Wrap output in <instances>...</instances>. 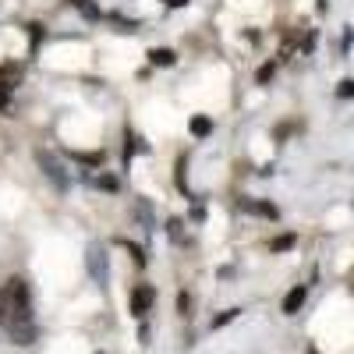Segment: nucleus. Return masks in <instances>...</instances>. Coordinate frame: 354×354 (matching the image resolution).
Here are the masks:
<instances>
[{
    "mask_svg": "<svg viewBox=\"0 0 354 354\" xmlns=\"http://www.w3.org/2000/svg\"><path fill=\"white\" fill-rule=\"evenodd\" d=\"M85 266H88V277L96 280V287H106L110 283V259H106V248L96 241V245H88L85 252Z\"/></svg>",
    "mask_w": 354,
    "mask_h": 354,
    "instance_id": "obj_2",
    "label": "nucleus"
},
{
    "mask_svg": "<svg viewBox=\"0 0 354 354\" xmlns=\"http://www.w3.org/2000/svg\"><path fill=\"white\" fill-rule=\"evenodd\" d=\"M135 220L149 230V227H153V205H149V202H138V205H135Z\"/></svg>",
    "mask_w": 354,
    "mask_h": 354,
    "instance_id": "obj_9",
    "label": "nucleus"
},
{
    "mask_svg": "<svg viewBox=\"0 0 354 354\" xmlns=\"http://www.w3.org/2000/svg\"><path fill=\"white\" fill-rule=\"evenodd\" d=\"M238 315H241V308H227V312H220V315L213 319V330H223L227 322H234V319H238Z\"/></svg>",
    "mask_w": 354,
    "mask_h": 354,
    "instance_id": "obj_12",
    "label": "nucleus"
},
{
    "mask_svg": "<svg viewBox=\"0 0 354 354\" xmlns=\"http://www.w3.org/2000/svg\"><path fill=\"white\" fill-rule=\"evenodd\" d=\"M308 354H319V351H315V347H308Z\"/></svg>",
    "mask_w": 354,
    "mask_h": 354,
    "instance_id": "obj_25",
    "label": "nucleus"
},
{
    "mask_svg": "<svg viewBox=\"0 0 354 354\" xmlns=\"http://www.w3.org/2000/svg\"><path fill=\"white\" fill-rule=\"evenodd\" d=\"M71 4H75V8H78V4H82V0H71Z\"/></svg>",
    "mask_w": 354,
    "mask_h": 354,
    "instance_id": "obj_26",
    "label": "nucleus"
},
{
    "mask_svg": "<svg viewBox=\"0 0 354 354\" xmlns=\"http://www.w3.org/2000/svg\"><path fill=\"white\" fill-rule=\"evenodd\" d=\"M192 220H195V223L205 220V205H192Z\"/></svg>",
    "mask_w": 354,
    "mask_h": 354,
    "instance_id": "obj_22",
    "label": "nucleus"
},
{
    "mask_svg": "<svg viewBox=\"0 0 354 354\" xmlns=\"http://www.w3.org/2000/svg\"><path fill=\"white\" fill-rule=\"evenodd\" d=\"M305 298H308V287H294L287 298H283V315H294V312L305 305Z\"/></svg>",
    "mask_w": 354,
    "mask_h": 354,
    "instance_id": "obj_6",
    "label": "nucleus"
},
{
    "mask_svg": "<svg viewBox=\"0 0 354 354\" xmlns=\"http://www.w3.org/2000/svg\"><path fill=\"white\" fill-rule=\"evenodd\" d=\"M245 209L248 213H259V216H270V220H277V209L270 202H245Z\"/></svg>",
    "mask_w": 354,
    "mask_h": 354,
    "instance_id": "obj_11",
    "label": "nucleus"
},
{
    "mask_svg": "<svg viewBox=\"0 0 354 354\" xmlns=\"http://www.w3.org/2000/svg\"><path fill=\"white\" fill-rule=\"evenodd\" d=\"M188 131H192L195 138H205V135L213 131V121H209V117H192V121H188Z\"/></svg>",
    "mask_w": 354,
    "mask_h": 354,
    "instance_id": "obj_8",
    "label": "nucleus"
},
{
    "mask_svg": "<svg viewBox=\"0 0 354 354\" xmlns=\"http://www.w3.org/2000/svg\"><path fill=\"white\" fill-rule=\"evenodd\" d=\"M117 245H121V248H128V252H131V259H135L138 266H145V262H149V255H145V252H142L138 245H131V241H124V238H121V241H117Z\"/></svg>",
    "mask_w": 354,
    "mask_h": 354,
    "instance_id": "obj_15",
    "label": "nucleus"
},
{
    "mask_svg": "<svg viewBox=\"0 0 354 354\" xmlns=\"http://www.w3.org/2000/svg\"><path fill=\"white\" fill-rule=\"evenodd\" d=\"M78 11H82V18H88V21H100V18H103V15H100V8L93 4V0H82Z\"/></svg>",
    "mask_w": 354,
    "mask_h": 354,
    "instance_id": "obj_14",
    "label": "nucleus"
},
{
    "mask_svg": "<svg viewBox=\"0 0 354 354\" xmlns=\"http://www.w3.org/2000/svg\"><path fill=\"white\" fill-rule=\"evenodd\" d=\"M167 8H188V0H163Z\"/></svg>",
    "mask_w": 354,
    "mask_h": 354,
    "instance_id": "obj_24",
    "label": "nucleus"
},
{
    "mask_svg": "<svg viewBox=\"0 0 354 354\" xmlns=\"http://www.w3.org/2000/svg\"><path fill=\"white\" fill-rule=\"evenodd\" d=\"M8 333H11V340L18 347H28L36 340V322H18V326H8Z\"/></svg>",
    "mask_w": 354,
    "mask_h": 354,
    "instance_id": "obj_5",
    "label": "nucleus"
},
{
    "mask_svg": "<svg viewBox=\"0 0 354 354\" xmlns=\"http://www.w3.org/2000/svg\"><path fill=\"white\" fill-rule=\"evenodd\" d=\"M0 322H8V301H4V287H0Z\"/></svg>",
    "mask_w": 354,
    "mask_h": 354,
    "instance_id": "obj_21",
    "label": "nucleus"
},
{
    "mask_svg": "<svg viewBox=\"0 0 354 354\" xmlns=\"http://www.w3.org/2000/svg\"><path fill=\"white\" fill-rule=\"evenodd\" d=\"M294 241H298L294 234H280V238H273V241H270V252H287Z\"/></svg>",
    "mask_w": 354,
    "mask_h": 354,
    "instance_id": "obj_13",
    "label": "nucleus"
},
{
    "mask_svg": "<svg viewBox=\"0 0 354 354\" xmlns=\"http://www.w3.org/2000/svg\"><path fill=\"white\" fill-rule=\"evenodd\" d=\"M39 39H43V25H39V21H32V25H28V43L39 46Z\"/></svg>",
    "mask_w": 354,
    "mask_h": 354,
    "instance_id": "obj_17",
    "label": "nucleus"
},
{
    "mask_svg": "<svg viewBox=\"0 0 354 354\" xmlns=\"http://www.w3.org/2000/svg\"><path fill=\"white\" fill-rule=\"evenodd\" d=\"M149 61H153L156 68H170V64L177 61V53H174V50H167V46H156V50L149 53Z\"/></svg>",
    "mask_w": 354,
    "mask_h": 354,
    "instance_id": "obj_7",
    "label": "nucleus"
},
{
    "mask_svg": "<svg viewBox=\"0 0 354 354\" xmlns=\"http://www.w3.org/2000/svg\"><path fill=\"white\" fill-rule=\"evenodd\" d=\"M153 305H156L153 283H138V287L131 290V315H135V319H145V312H149Z\"/></svg>",
    "mask_w": 354,
    "mask_h": 354,
    "instance_id": "obj_4",
    "label": "nucleus"
},
{
    "mask_svg": "<svg viewBox=\"0 0 354 354\" xmlns=\"http://www.w3.org/2000/svg\"><path fill=\"white\" fill-rule=\"evenodd\" d=\"M177 308H181V315L188 319L192 315V294H181V298H177Z\"/></svg>",
    "mask_w": 354,
    "mask_h": 354,
    "instance_id": "obj_19",
    "label": "nucleus"
},
{
    "mask_svg": "<svg viewBox=\"0 0 354 354\" xmlns=\"http://www.w3.org/2000/svg\"><path fill=\"white\" fill-rule=\"evenodd\" d=\"M167 234H170L174 241L185 245V220H170V223H167Z\"/></svg>",
    "mask_w": 354,
    "mask_h": 354,
    "instance_id": "obj_16",
    "label": "nucleus"
},
{
    "mask_svg": "<svg viewBox=\"0 0 354 354\" xmlns=\"http://www.w3.org/2000/svg\"><path fill=\"white\" fill-rule=\"evenodd\" d=\"M36 160H39V167L46 170V177H50V181H53L57 188H61V192H68V188H71V177H68L64 163L57 160L53 153H46V149H36Z\"/></svg>",
    "mask_w": 354,
    "mask_h": 354,
    "instance_id": "obj_3",
    "label": "nucleus"
},
{
    "mask_svg": "<svg viewBox=\"0 0 354 354\" xmlns=\"http://www.w3.org/2000/svg\"><path fill=\"white\" fill-rule=\"evenodd\" d=\"M11 106V93H4V88H0V110H8Z\"/></svg>",
    "mask_w": 354,
    "mask_h": 354,
    "instance_id": "obj_23",
    "label": "nucleus"
},
{
    "mask_svg": "<svg viewBox=\"0 0 354 354\" xmlns=\"http://www.w3.org/2000/svg\"><path fill=\"white\" fill-rule=\"evenodd\" d=\"M273 71H277V68H273V64H262V68H259V75H255V78H259V82H270V78H273Z\"/></svg>",
    "mask_w": 354,
    "mask_h": 354,
    "instance_id": "obj_20",
    "label": "nucleus"
},
{
    "mask_svg": "<svg viewBox=\"0 0 354 354\" xmlns=\"http://www.w3.org/2000/svg\"><path fill=\"white\" fill-rule=\"evenodd\" d=\"M337 96H340V100H351V96H354V78L340 82V88H337Z\"/></svg>",
    "mask_w": 354,
    "mask_h": 354,
    "instance_id": "obj_18",
    "label": "nucleus"
},
{
    "mask_svg": "<svg viewBox=\"0 0 354 354\" xmlns=\"http://www.w3.org/2000/svg\"><path fill=\"white\" fill-rule=\"evenodd\" d=\"M93 185H96L100 192H121V181H117L113 174H100V177H96Z\"/></svg>",
    "mask_w": 354,
    "mask_h": 354,
    "instance_id": "obj_10",
    "label": "nucleus"
},
{
    "mask_svg": "<svg viewBox=\"0 0 354 354\" xmlns=\"http://www.w3.org/2000/svg\"><path fill=\"white\" fill-rule=\"evenodd\" d=\"M4 301H8V322L4 326H18V322H32V294L21 277H11L4 283Z\"/></svg>",
    "mask_w": 354,
    "mask_h": 354,
    "instance_id": "obj_1",
    "label": "nucleus"
}]
</instances>
